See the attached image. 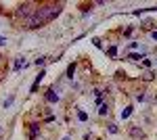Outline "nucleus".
Wrapping results in <instances>:
<instances>
[{"mask_svg": "<svg viewBox=\"0 0 157 140\" xmlns=\"http://www.w3.org/2000/svg\"><path fill=\"white\" fill-rule=\"evenodd\" d=\"M130 113H132V107H126V109H124V111H121V117H124V119H126V117L130 115Z\"/></svg>", "mask_w": 157, "mask_h": 140, "instance_id": "4", "label": "nucleus"}, {"mask_svg": "<svg viewBox=\"0 0 157 140\" xmlns=\"http://www.w3.org/2000/svg\"><path fill=\"white\" fill-rule=\"evenodd\" d=\"M36 134H38V126H32V138H34Z\"/></svg>", "mask_w": 157, "mask_h": 140, "instance_id": "9", "label": "nucleus"}, {"mask_svg": "<svg viewBox=\"0 0 157 140\" xmlns=\"http://www.w3.org/2000/svg\"><path fill=\"white\" fill-rule=\"evenodd\" d=\"M73 73H75V65H69V67H67V75L73 78Z\"/></svg>", "mask_w": 157, "mask_h": 140, "instance_id": "5", "label": "nucleus"}, {"mask_svg": "<svg viewBox=\"0 0 157 140\" xmlns=\"http://www.w3.org/2000/svg\"><path fill=\"white\" fill-rule=\"evenodd\" d=\"M0 44H6V40H4V38H0Z\"/></svg>", "mask_w": 157, "mask_h": 140, "instance_id": "12", "label": "nucleus"}, {"mask_svg": "<svg viewBox=\"0 0 157 140\" xmlns=\"http://www.w3.org/2000/svg\"><path fill=\"white\" fill-rule=\"evenodd\" d=\"M78 117H80V121H86V119H88V117H86V113H84V111H80V113H78Z\"/></svg>", "mask_w": 157, "mask_h": 140, "instance_id": "7", "label": "nucleus"}, {"mask_svg": "<svg viewBox=\"0 0 157 140\" xmlns=\"http://www.w3.org/2000/svg\"><path fill=\"white\" fill-rule=\"evenodd\" d=\"M63 140H69V138H63Z\"/></svg>", "mask_w": 157, "mask_h": 140, "instance_id": "13", "label": "nucleus"}, {"mask_svg": "<svg viewBox=\"0 0 157 140\" xmlns=\"http://www.w3.org/2000/svg\"><path fill=\"white\" fill-rule=\"evenodd\" d=\"M61 9H63V4H44V6L36 9L34 17H29V19H27V27H32V29H34V27H40V25L52 21V19L61 13Z\"/></svg>", "mask_w": 157, "mask_h": 140, "instance_id": "1", "label": "nucleus"}, {"mask_svg": "<svg viewBox=\"0 0 157 140\" xmlns=\"http://www.w3.org/2000/svg\"><path fill=\"white\" fill-rule=\"evenodd\" d=\"M128 59H132V61H138V59H143V57H140V55H130Z\"/></svg>", "mask_w": 157, "mask_h": 140, "instance_id": "10", "label": "nucleus"}, {"mask_svg": "<svg viewBox=\"0 0 157 140\" xmlns=\"http://www.w3.org/2000/svg\"><path fill=\"white\" fill-rule=\"evenodd\" d=\"M21 65H23V59H19V61L15 63V69H21Z\"/></svg>", "mask_w": 157, "mask_h": 140, "instance_id": "8", "label": "nucleus"}, {"mask_svg": "<svg viewBox=\"0 0 157 140\" xmlns=\"http://www.w3.org/2000/svg\"><path fill=\"white\" fill-rule=\"evenodd\" d=\"M57 98H59V96H57V94L52 92V90H50V92L46 94V100H48V103H55V100H57Z\"/></svg>", "mask_w": 157, "mask_h": 140, "instance_id": "3", "label": "nucleus"}, {"mask_svg": "<svg viewBox=\"0 0 157 140\" xmlns=\"http://www.w3.org/2000/svg\"><path fill=\"white\" fill-rule=\"evenodd\" d=\"M151 36H153V40H157V32H153V34H151Z\"/></svg>", "mask_w": 157, "mask_h": 140, "instance_id": "11", "label": "nucleus"}, {"mask_svg": "<svg viewBox=\"0 0 157 140\" xmlns=\"http://www.w3.org/2000/svg\"><path fill=\"white\" fill-rule=\"evenodd\" d=\"M107 111H109V109H107V105H101V109H98V113H101V115H105Z\"/></svg>", "mask_w": 157, "mask_h": 140, "instance_id": "6", "label": "nucleus"}, {"mask_svg": "<svg viewBox=\"0 0 157 140\" xmlns=\"http://www.w3.org/2000/svg\"><path fill=\"white\" fill-rule=\"evenodd\" d=\"M130 136H134V138H143V136H145V132L134 126V128H130Z\"/></svg>", "mask_w": 157, "mask_h": 140, "instance_id": "2", "label": "nucleus"}]
</instances>
